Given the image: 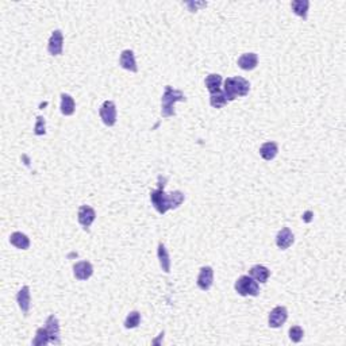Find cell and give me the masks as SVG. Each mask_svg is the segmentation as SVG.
I'll list each match as a JSON object with an SVG mask.
<instances>
[{
    "label": "cell",
    "mask_w": 346,
    "mask_h": 346,
    "mask_svg": "<svg viewBox=\"0 0 346 346\" xmlns=\"http://www.w3.org/2000/svg\"><path fill=\"white\" fill-rule=\"evenodd\" d=\"M150 202L160 214H165L168 210L177 208L184 202V193L181 191L167 193L164 191V184H160L157 189L150 192Z\"/></svg>",
    "instance_id": "obj_1"
},
{
    "label": "cell",
    "mask_w": 346,
    "mask_h": 346,
    "mask_svg": "<svg viewBox=\"0 0 346 346\" xmlns=\"http://www.w3.org/2000/svg\"><path fill=\"white\" fill-rule=\"evenodd\" d=\"M250 91V83L240 76L227 77L225 80V86H223V93L227 97V100L233 101L237 97L246 96Z\"/></svg>",
    "instance_id": "obj_2"
},
{
    "label": "cell",
    "mask_w": 346,
    "mask_h": 346,
    "mask_svg": "<svg viewBox=\"0 0 346 346\" xmlns=\"http://www.w3.org/2000/svg\"><path fill=\"white\" fill-rule=\"evenodd\" d=\"M185 95H184L183 91L180 89H174L173 86H165V91L163 93V97H161V115L164 118H169V116L176 115V111H174V104L177 101H185Z\"/></svg>",
    "instance_id": "obj_3"
},
{
    "label": "cell",
    "mask_w": 346,
    "mask_h": 346,
    "mask_svg": "<svg viewBox=\"0 0 346 346\" xmlns=\"http://www.w3.org/2000/svg\"><path fill=\"white\" fill-rule=\"evenodd\" d=\"M237 293L241 296H257L260 293V285L253 277L244 274L238 277L234 285Z\"/></svg>",
    "instance_id": "obj_4"
},
{
    "label": "cell",
    "mask_w": 346,
    "mask_h": 346,
    "mask_svg": "<svg viewBox=\"0 0 346 346\" xmlns=\"http://www.w3.org/2000/svg\"><path fill=\"white\" fill-rule=\"evenodd\" d=\"M99 115H100L103 123L108 127L114 126L116 123V106L114 101L106 100L101 104L100 110H99Z\"/></svg>",
    "instance_id": "obj_5"
},
{
    "label": "cell",
    "mask_w": 346,
    "mask_h": 346,
    "mask_svg": "<svg viewBox=\"0 0 346 346\" xmlns=\"http://www.w3.org/2000/svg\"><path fill=\"white\" fill-rule=\"evenodd\" d=\"M64 49V35L61 30H54L48 42V52L52 56L63 54Z\"/></svg>",
    "instance_id": "obj_6"
},
{
    "label": "cell",
    "mask_w": 346,
    "mask_h": 346,
    "mask_svg": "<svg viewBox=\"0 0 346 346\" xmlns=\"http://www.w3.org/2000/svg\"><path fill=\"white\" fill-rule=\"evenodd\" d=\"M288 319V311L287 308L283 307V306H277L274 307L269 314V318H268V323H269L270 327L273 329H277V327H281L284 323L287 322Z\"/></svg>",
    "instance_id": "obj_7"
},
{
    "label": "cell",
    "mask_w": 346,
    "mask_h": 346,
    "mask_svg": "<svg viewBox=\"0 0 346 346\" xmlns=\"http://www.w3.org/2000/svg\"><path fill=\"white\" fill-rule=\"evenodd\" d=\"M214 283V269L211 266H203L197 276V287L202 291H208Z\"/></svg>",
    "instance_id": "obj_8"
},
{
    "label": "cell",
    "mask_w": 346,
    "mask_h": 346,
    "mask_svg": "<svg viewBox=\"0 0 346 346\" xmlns=\"http://www.w3.org/2000/svg\"><path fill=\"white\" fill-rule=\"evenodd\" d=\"M77 219L79 223L82 225L86 230H88V227L91 226L93 221L96 219V212L95 210L89 206H82L79 208V214H77Z\"/></svg>",
    "instance_id": "obj_9"
},
{
    "label": "cell",
    "mask_w": 346,
    "mask_h": 346,
    "mask_svg": "<svg viewBox=\"0 0 346 346\" xmlns=\"http://www.w3.org/2000/svg\"><path fill=\"white\" fill-rule=\"evenodd\" d=\"M46 330L49 333V338H50V344L54 345H60L61 344V338H60V323L58 319L54 315H49L46 319Z\"/></svg>",
    "instance_id": "obj_10"
},
{
    "label": "cell",
    "mask_w": 346,
    "mask_h": 346,
    "mask_svg": "<svg viewBox=\"0 0 346 346\" xmlns=\"http://www.w3.org/2000/svg\"><path fill=\"white\" fill-rule=\"evenodd\" d=\"M92 273H93V266L89 261H79L73 266V274L80 281L88 280L92 276Z\"/></svg>",
    "instance_id": "obj_11"
},
{
    "label": "cell",
    "mask_w": 346,
    "mask_h": 346,
    "mask_svg": "<svg viewBox=\"0 0 346 346\" xmlns=\"http://www.w3.org/2000/svg\"><path fill=\"white\" fill-rule=\"evenodd\" d=\"M293 242H295V236H293V233L289 230L288 227H283L276 236V245L281 250L288 249Z\"/></svg>",
    "instance_id": "obj_12"
},
{
    "label": "cell",
    "mask_w": 346,
    "mask_h": 346,
    "mask_svg": "<svg viewBox=\"0 0 346 346\" xmlns=\"http://www.w3.org/2000/svg\"><path fill=\"white\" fill-rule=\"evenodd\" d=\"M120 67L126 69V71H130V72H137L138 71V67H137V63H135L134 52L130 50V49H126L122 52L119 58Z\"/></svg>",
    "instance_id": "obj_13"
},
{
    "label": "cell",
    "mask_w": 346,
    "mask_h": 346,
    "mask_svg": "<svg viewBox=\"0 0 346 346\" xmlns=\"http://www.w3.org/2000/svg\"><path fill=\"white\" fill-rule=\"evenodd\" d=\"M16 303L19 306L20 311L23 313V315H27L30 310V303H31V298H30V288L27 285H23L19 289V292L16 295Z\"/></svg>",
    "instance_id": "obj_14"
},
{
    "label": "cell",
    "mask_w": 346,
    "mask_h": 346,
    "mask_svg": "<svg viewBox=\"0 0 346 346\" xmlns=\"http://www.w3.org/2000/svg\"><path fill=\"white\" fill-rule=\"evenodd\" d=\"M249 276L250 277H253L257 283L264 284L269 279L270 270L268 269L266 266H264V265H255V266L250 268Z\"/></svg>",
    "instance_id": "obj_15"
},
{
    "label": "cell",
    "mask_w": 346,
    "mask_h": 346,
    "mask_svg": "<svg viewBox=\"0 0 346 346\" xmlns=\"http://www.w3.org/2000/svg\"><path fill=\"white\" fill-rule=\"evenodd\" d=\"M259 64V56L256 53H244L238 58V67L244 71H253Z\"/></svg>",
    "instance_id": "obj_16"
},
{
    "label": "cell",
    "mask_w": 346,
    "mask_h": 346,
    "mask_svg": "<svg viewBox=\"0 0 346 346\" xmlns=\"http://www.w3.org/2000/svg\"><path fill=\"white\" fill-rule=\"evenodd\" d=\"M279 153V146L276 142H265V144L261 145L260 148V156L265 160V161H272V160L277 156Z\"/></svg>",
    "instance_id": "obj_17"
},
{
    "label": "cell",
    "mask_w": 346,
    "mask_h": 346,
    "mask_svg": "<svg viewBox=\"0 0 346 346\" xmlns=\"http://www.w3.org/2000/svg\"><path fill=\"white\" fill-rule=\"evenodd\" d=\"M222 76L218 75V73H211L206 77L204 80V84H206V88L210 92V95L212 93H216V92H221V86H222Z\"/></svg>",
    "instance_id": "obj_18"
},
{
    "label": "cell",
    "mask_w": 346,
    "mask_h": 346,
    "mask_svg": "<svg viewBox=\"0 0 346 346\" xmlns=\"http://www.w3.org/2000/svg\"><path fill=\"white\" fill-rule=\"evenodd\" d=\"M10 242L11 245H14L16 249L26 250L30 248V240L29 237L20 233V231H15L10 236Z\"/></svg>",
    "instance_id": "obj_19"
},
{
    "label": "cell",
    "mask_w": 346,
    "mask_h": 346,
    "mask_svg": "<svg viewBox=\"0 0 346 346\" xmlns=\"http://www.w3.org/2000/svg\"><path fill=\"white\" fill-rule=\"evenodd\" d=\"M157 256H159V261H160V266L161 269L165 272V273H169L171 272V257H169V253L165 245L163 242L159 244V249H157Z\"/></svg>",
    "instance_id": "obj_20"
},
{
    "label": "cell",
    "mask_w": 346,
    "mask_h": 346,
    "mask_svg": "<svg viewBox=\"0 0 346 346\" xmlns=\"http://www.w3.org/2000/svg\"><path fill=\"white\" fill-rule=\"evenodd\" d=\"M60 108H61V112L65 116L72 115L75 110H76V103L73 100V97L71 95H68V93H63L61 95V106H60Z\"/></svg>",
    "instance_id": "obj_21"
},
{
    "label": "cell",
    "mask_w": 346,
    "mask_h": 346,
    "mask_svg": "<svg viewBox=\"0 0 346 346\" xmlns=\"http://www.w3.org/2000/svg\"><path fill=\"white\" fill-rule=\"evenodd\" d=\"M308 7H310L308 0H293L291 3V8H292L293 12L300 18H303V19H307Z\"/></svg>",
    "instance_id": "obj_22"
},
{
    "label": "cell",
    "mask_w": 346,
    "mask_h": 346,
    "mask_svg": "<svg viewBox=\"0 0 346 346\" xmlns=\"http://www.w3.org/2000/svg\"><path fill=\"white\" fill-rule=\"evenodd\" d=\"M33 346H45L50 344V338H49V333L46 330V327H39L37 333H35V338L33 340Z\"/></svg>",
    "instance_id": "obj_23"
},
{
    "label": "cell",
    "mask_w": 346,
    "mask_h": 346,
    "mask_svg": "<svg viewBox=\"0 0 346 346\" xmlns=\"http://www.w3.org/2000/svg\"><path fill=\"white\" fill-rule=\"evenodd\" d=\"M227 103H229V100H227V97L225 96V93L222 91L210 95V104L214 108H222V107L226 106Z\"/></svg>",
    "instance_id": "obj_24"
},
{
    "label": "cell",
    "mask_w": 346,
    "mask_h": 346,
    "mask_svg": "<svg viewBox=\"0 0 346 346\" xmlns=\"http://www.w3.org/2000/svg\"><path fill=\"white\" fill-rule=\"evenodd\" d=\"M141 323V314L138 311H131L125 321L126 329H135Z\"/></svg>",
    "instance_id": "obj_25"
},
{
    "label": "cell",
    "mask_w": 346,
    "mask_h": 346,
    "mask_svg": "<svg viewBox=\"0 0 346 346\" xmlns=\"http://www.w3.org/2000/svg\"><path fill=\"white\" fill-rule=\"evenodd\" d=\"M289 340L292 342H295V344H298V342H300L303 340V337H304V330H303L300 326H292L291 329H289Z\"/></svg>",
    "instance_id": "obj_26"
},
{
    "label": "cell",
    "mask_w": 346,
    "mask_h": 346,
    "mask_svg": "<svg viewBox=\"0 0 346 346\" xmlns=\"http://www.w3.org/2000/svg\"><path fill=\"white\" fill-rule=\"evenodd\" d=\"M46 133V122L42 116H37V122L34 126V134L35 135H43Z\"/></svg>",
    "instance_id": "obj_27"
}]
</instances>
